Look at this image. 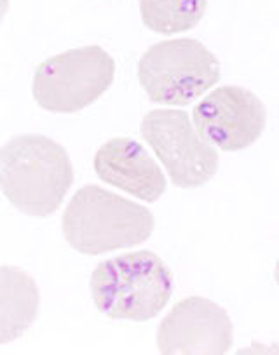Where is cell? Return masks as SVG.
<instances>
[{
  "label": "cell",
  "instance_id": "cell-8",
  "mask_svg": "<svg viewBox=\"0 0 279 355\" xmlns=\"http://www.w3.org/2000/svg\"><path fill=\"white\" fill-rule=\"evenodd\" d=\"M232 340L229 313L201 296L176 303L158 329L161 354H226L232 348Z\"/></svg>",
  "mask_w": 279,
  "mask_h": 355
},
{
  "label": "cell",
  "instance_id": "cell-6",
  "mask_svg": "<svg viewBox=\"0 0 279 355\" xmlns=\"http://www.w3.org/2000/svg\"><path fill=\"white\" fill-rule=\"evenodd\" d=\"M142 136L180 189L204 185L219 169L217 148L201 138L185 112H149L142 122Z\"/></svg>",
  "mask_w": 279,
  "mask_h": 355
},
{
  "label": "cell",
  "instance_id": "cell-10",
  "mask_svg": "<svg viewBox=\"0 0 279 355\" xmlns=\"http://www.w3.org/2000/svg\"><path fill=\"white\" fill-rule=\"evenodd\" d=\"M39 305L35 279L18 266H0V345L11 343L32 326Z\"/></svg>",
  "mask_w": 279,
  "mask_h": 355
},
{
  "label": "cell",
  "instance_id": "cell-11",
  "mask_svg": "<svg viewBox=\"0 0 279 355\" xmlns=\"http://www.w3.org/2000/svg\"><path fill=\"white\" fill-rule=\"evenodd\" d=\"M208 0H140L142 21L162 35L192 30L203 19Z\"/></svg>",
  "mask_w": 279,
  "mask_h": 355
},
{
  "label": "cell",
  "instance_id": "cell-12",
  "mask_svg": "<svg viewBox=\"0 0 279 355\" xmlns=\"http://www.w3.org/2000/svg\"><path fill=\"white\" fill-rule=\"evenodd\" d=\"M8 9H9V0H0V21L4 19Z\"/></svg>",
  "mask_w": 279,
  "mask_h": 355
},
{
  "label": "cell",
  "instance_id": "cell-2",
  "mask_svg": "<svg viewBox=\"0 0 279 355\" xmlns=\"http://www.w3.org/2000/svg\"><path fill=\"white\" fill-rule=\"evenodd\" d=\"M154 225L147 207L96 185L77 190L61 220L65 241L91 256L144 244Z\"/></svg>",
  "mask_w": 279,
  "mask_h": 355
},
{
  "label": "cell",
  "instance_id": "cell-9",
  "mask_svg": "<svg viewBox=\"0 0 279 355\" xmlns=\"http://www.w3.org/2000/svg\"><path fill=\"white\" fill-rule=\"evenodd\" d=\"M94 171L101 182L155 202L166 190V176L154 157L129 138H114L101 145L94 155Z\"/></svg>",
  "mask_w": 279,
  "mask_h": 355
},
{
  "label": "cell",
  "instance_id": "cell-13",
  "mask_svg": "<svg viewBox=\"0 0 279 355\" xmlns=\"http://www.w3.org/2000/svg\"><path fill=\"white\" fill-rule=\"evenodd\" d=\"M274 277H276V282H278V284H279V261H278V265H276V270H274Z\"/></svg>",
  "mask_w": 279,
  "mask_h": 355
},
{
  "label": "cell",
  "instance_id": "cell-5",
  "mask_svg": "<svg viewBox=\"0 0 279 355\" xmlns=\"http://www.w3.org/2000/svg\"><path fill=\"white\" fill-rule=\"evenodd\" d=\"M115 63L98 46L47 58L33 75V98L53 114H76L93 105L114 82Z\"/></svg>",
  "mask_w": 279,
  "mask_h": 355
},
{
  "label": "cell",
  "instance_id": "cell-4",
  "mask_svg": "<svg viewBox=\"0 0 279 355\" xmlns=\"http://www.w3.org/2000/svg\"><path fill=\"white\" fill-rule=\"evenodd\" d=\"M138 80L152 103L185 107L220 80V63L196 39L162 40L142 56Z\"/></svg>",
  "mask_w": 279,
  "mask_h": 355
},
{
  "label": "cell",
  "instance_id": "cell-7",
  "mask_svg": "<svg viewBox=\"0 0 279 355\" xmlns=\"http://www.w3.org/2000/svg\"><path fill=\"white\" fill-rule=\"evenodd\" d=\"M194 125L206 143L223 152H239L253 145L267 124L260 98L241 85H222L194 108Z\"/></svg>",
  "mask_w": 279,
  "mask_h": 355
},
{
  "label": "cell",
  "instance_id": "cell-3",
  "mask_svg": "<svg viewBox=\"0 0 279 355\" xmlns=\"http://www.w3.org/2000/svg\"><path fill=\"white\" fill-rule=\"evenodd\" d=\"M91 296L110 319L145 322L168 305L173 277L168 265L151 251L105 259L91 275Z\"/></svg>",
  "mask_w": 279,
  "mask_h": 355
},
{
  "label": "cell",
  "instance_id": "cell-1",
  "mask_svg": "<svg viewBox=\"0 0 279 355\" xmlns=\"http://www.w3.org/2000/svg\"><path fill=\"white\" fill-rule=\"evenodd\" d=\"M74 183L67 150L42 135H19L0 148V190L23 214L51 216Z\"/></svg>",
  "mask_w": 279,
  "mask_h": 355
}]
</instances>
